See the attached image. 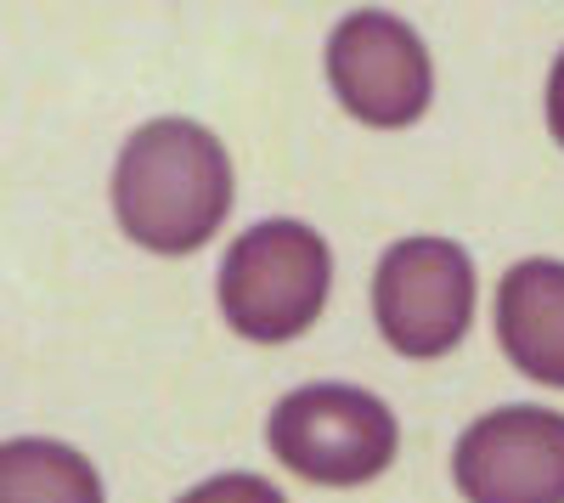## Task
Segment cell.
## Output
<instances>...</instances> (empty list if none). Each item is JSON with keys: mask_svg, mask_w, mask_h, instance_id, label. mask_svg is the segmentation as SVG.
<instances>
[{"mask_svg": "<svg viewBox=\"0 0 564 503\" xmlns=\"http://www.w3.org/2000/svg\"><path fill=\"white\" fill-rule=\"evenodd\" d=\"M113 215L148 255H193L231 215V159L193 119H148L113 164Z\"/></svg>", "mask_w": 564, "mask_h": 503, "instance_id": "obj_1", "label": "cell"}, {"mask_svg": "<svg viewBox=\"0 0 564 503\" xmlns=\"http://www.w3.org/2000/svg\"><path fill=\"white\" fill-rule=\"evenodd\" d=\"M334 289V249L305 221H254L249 233L231 238L220 260V317L231 334L254 345H289L300 340Z\"/></svg>", "mask_w": 564, "mask_h": 503, "instance_id": "obj_2", "label": "cell"}, {"mask_svg": "<svg viewBox=\"0 0 564 503\" xmlns=\"http://www.w3.org/2000/svg\"><path fill=\"white\" fill-rule=\"evenodd\" d=\"M265 447L311 486H367L395 464L401 425L361 385H300L271 407Z\"/></svg>", "mask_w": 564, "mask_h": 503, "instance_id": "obj_3", "label": "cell"}, {"mask_svg": "<svg viewBox=\"0 0 564 503\" xmlns=\"http://www.w3.org/2000/svg\"><path fill=\"white\" fill-rule=\"evenodd\" d=\"M372 317L390 351L401 356H446L475 323V260L452 238H401L372 271Z\"/></svg>", "mask_w": 564, "mask_h": 503, "instance_id": "obj_4", "label": "cell"}, {"mask_svg": "<svg viewBox=\"0 0 564 503\" xmlns=\"http://www.w3.org/2000/svg\"><path fill=\"white\" fill-rule=\"evenodd\" d=\"M327 85L372 130H401L417 125L423 108L435 97V63L423 52V40L412 23L395 12L361 7L345 12L327 34Z\"/></svg>", "mask_w": 564, "mask_h": 503, "instance_id": "obj_5", "label": "cell"}, {"mask_svg": "<svg viewBox=\"0 0 564 503\" xmlns=\"http://www.w3.org/2000/svg\"><path fill=\"white\" fill-rule=\"evenodd\" d=\"M468 503H564V414L536 402L491 407L452 447Z\"/></svg>", "mask_w": 564, "mask_h": 503, "instance_id": "obj_6", "label": "cell"}, {"mask_svg": "<svg viewBox=\"0 0 564 503\" xmlns=\"http://www.w3.org/2000/svg\"><path fill=\"white\" fill-rule=\"evenodd\" d=\"M497 345L525 379L564 390V260H513L497 278Z\"/></svg>", "mask_w": 564, "mask_h": 503, "instance_id": "obj_7", "label": "cell"}, {"mask_svg": "<svg viewBox=\"0 0 564 503\" xmlns=\"http://www.w3.org/2000/svg\"><path fill=\"white\" fill-rule=\"evenodd\" d=\"M0 503H108V492L79 447L18 436L0 447Z\"/></svg>", "mask_w": 564, "mask_h": 503, "instance_id": "obj_8", "label": "cell"}, {"mask_svg": "<svg viewBox=\"0 0 564 503\" xmlns=\"http://www.w3.org/2000/svg\"><path fill=\"white\" fill-rule=\"evenodd\" d=\"M175 503H289L265 475H254V470H226V475H209V481H198L193 492H181Z\"/></svg>", "mask_w": 564, "mask_h": 503, "instance_id": "obj_9", "label": "cell"}, {"mask_svg": "<svg viewBox=\"0 0 564 503\" xmlns=\"http://www.w3.org/2000/svg\"><path fill=\"white\" fill-rule=\"evenodd\" d=\"M547 130H553V142L564 148V52L553 57V74H547Z\"/></svg>", "mask_w": 564, "mask_h": 503, "instance_id": "obj_10", "label": "cell"}]
</instances>
